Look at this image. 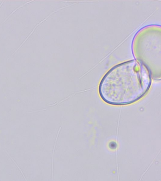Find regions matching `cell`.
<instances>
[{"label":"cell","instance_id":"obj_1","mask_svg":"<svg viewBox=\"0 0 161 181\" xmlns=\"http://www.w3.org/2000/svg\"><path fill=\"white\" fill-rule=\"evenodd\" d=\"M152 74L146 66L136 60L120 63L107 72L98 87L103 101L121 106L139 101L151 88Z\"/></svg>","mask_w":161,"mask_h":181}]
</instances>
